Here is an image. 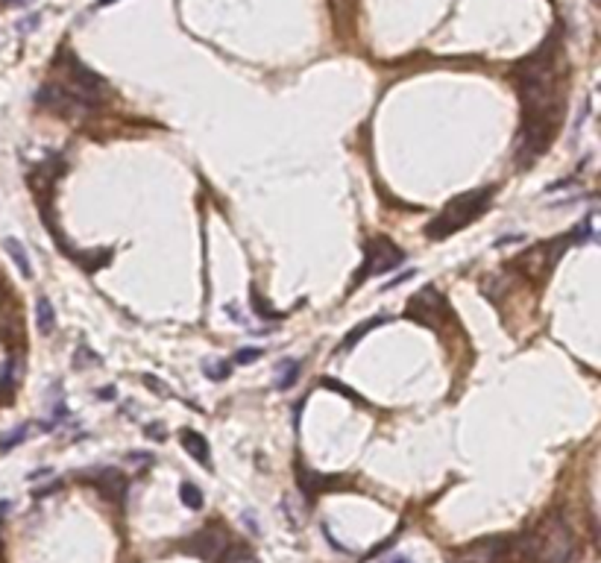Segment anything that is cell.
<instances>
[{"label":"cell","mask_w":601,"mask_h":563,"mask_svg":"<svg viewBox=\"0 0 601 563\" xmlns=\"http://www.w3.org/2000/svg\"><path fill=\"white\" fill-rule=\"evenodd\" d=\"M24 438H26V426H21L18 431H12V434H6V438H0V449H12V446H18Z\"/></svg>","instance_id":"d6986e66"},{"label":"cell","mask_w":601,"mask_h":563,"mask_svg":"<svg viewBox=\"0 0 601 563\" xmlns=\"http://www.w3.org/2000/svg\"><path fill=\"white\" fill-rule=\"evenodd\" d=\"M89 481L91 484H97V490L103 493L106 499H112V502H123V493H126V478L114 470V467H109V470H100V472H94V475H89Z\"/></svg>","instance_id":"9c48e42d"},{"label":"cell","mask_w":601,"mask_h":563,"mask_svg":"<svg viewBox=\"0 0 601 563\" xmlns=\"http://www.w3.org/2000/svg\"><path fill=\"white\" fill-rule=\"evenodd\" d=\"M147 438H159V440H162V438H165V429H162V426H150V429H147Z\"/></svg>","instance_id":"cb8c5ba5"},{"label":"cell","mask_w":601,"mask_h":563,"mask_svg":"<svg viewBox=\"0 0 601 563\" xmlns=\"http://www.w3.org/2000/svg\"><path fill=\"white\" fill-rule=\"evenodd\" d=\"M250 300H252V311H255V314H259V317H264V320H270V317H276V314H273V308H267V302L261 300V293H259V291H255V288L250 291Z\"/></svg>","instance_id":"ac0fdd59"},{"label":"cell","mask_w":601,"mask_h":563,"mask_svg":"<svg viewBox=\"0 0 601 563\" xmlns=\"http://www.w3.org/2000/svg\"><path fill=\"white\" fill-rule=\"evenodd\" d=\"M36 24H38V15H33V18H24V21H21V26H18V30H21V33H30Z\"/></svg>","instance_id":"603a6c76"},{"label":"cell","mask_w":601,"mask_h":563,"mask_svg":"<svg viewBox=\"0 0 601 563\" xmlns=\"http://www.w3.org/2000/svg\"><path fill=\"white\" fill-rule=\"evenodd\" d=\"M74 364H77V367H82V364H100V358H97V355H91V349H89V346H79V349H77Z\"/></svg>","instance_id":"ffe728a7"},{"label":"cell","mask_w":601,"mask_h":563,"mask_svg":"<svg viewBox=\"0 0 601 563\" xmlns=\"http://www.w3.org/2000/svg\"><path fill=\"white\" fill-rule=\"evenodd\" d=\"M182 446L188 449V455L194 458V461H199V463H211V452H208V440L203 438V434H197V431H191V429H185L182 431Z\"/></svg>","instance_id":"30bf717a"},{"label":"cell","mask_w":601,"mask_h":563,"mask_svg":"<svg viewBox=\"0 0 601 563\" xmlns=\"http://www.w3.org/2000/svg\"><path fill=\"white\" fill-rule=\"evenodd\" d=\"M531 540L534 543L528 552L540 563H569L572 555H575V534H572L569 523L561 514L546 516V523L534 531Z\"/></svg>","instance_id":"7a4b0ae2"},{"label":"cell","mask_w":601,"mask_h":563,"mask_svg":"<svg viewBox=\"0 0 601 563\" xmlns=\"http://www.w3.org/2000/svg\"><path fill=\"white\" fill-rule=\"evenodd\" d=\"M109 3H118V0H97V6H109Z\"/></svg>","instance_id":"83f0119b"},{"label":"cell","mask_w":601,"mask_h":563,"mask_svg":"<svg viewBox=\"0 0 601 563\" xmlns=\"http://www.w3.org/2000/svg\"><path fill=\"white\" fill-rule=\"evenodd\" d=\"M510 543L505 537H484L478 543L466 546L464 552H457V560L464 563H499L505 555H508Z\"/></svg>","instance_id":"ba28073f"},{"label":"cell","mask_w":601,"mask_h":563,"mask_svg":"<svg viewBox=\"0 0 601 563\" xmlns=\"http://www.w3.org/2000/svg\"><path fill=\"white\" fill-rule=\"evenodd\" d=\"M6 6H30V3H36V0H3Z\"/></svg>","instance_id":"d4e9b609"},{"label":"cell","mask_w":601,"mask_h":563,"mask_svg":"<svg viewBox=\"0 0 601 563\" xmlns=\"http://www.w3.org/2000/svg\"><path fill=\"white\" fill-rule=\"evenodd\" d=\"M405 317H408V320H413V323H420V326L437 329L443 320H446V317H452V311H449V302H446V297H443V293H440L437 288L425 285V288L417 293V297H411Z\"/></svg>","instance_id":"5b68a950"},{"label":"cell","mask_w":601,"mask_h":563,"mask_svg":"<svg viewBox=\"0 0 601 563\" xmlns=\"http://www.w3.org/2000/svg\"><path fill=\"white\" fill-rule=\"evenodd\" d=\"M493 194H496V188L487 185V188H476V191H469V194L455 196V200L443 208L434 220H428L425 235L432 238V241H443V238L455 235L457 229L469 226L472 220H478L484 215V208L490 206Z\"/></svg>","instance_id":"6da1fadb"},{"label":"cell","mask_w":601,"mask_h":563,"mask_svg":"<svg viewBox=\"0 0 601 563\" xmlns=\"http://www.w3.org/2000/svg\"><path fill=\"white\" fill-rule=\"evenodd\" d=\"M226 543H229L226 531L218 528V525H208V528H203L199 534H194V537L185 543V552H191V555L203 557V560H218L220 552L226 548Z\"/></svg>","instance_id":"52a82bcc"},{"label":"cell","mask_w":601,"mask_h":563,"mask_svg":"<svg viewBox=\"0 0 601 563\" xmlns=\"http://www.w3.org/2000/svg\"><path fill=\"white\" fill-rule=\"evenodd\" d=\"M144 385H147L150 390H159V393H170V390H167V385H162L159 378H150V376H144Z\"/></svg>","instance_id":"7402d4cb"},{"label":"cell","mask_w":601,"mask_h":563,"mask_svg":"<svg viewBox=\"0 0 601 563\" xmlns=\"http://www.w3.org/2000/svg\"><path fill=\"white\" fill-rule=\"evenodd\" d=\"M3 249L9 252V259L15 261L18 273H21L24 279H30V276H33V264H30V256H26V247L18 241V238H3Z\"/></svg>","instance_id":"8fae6325"},{"label":"cell","mask_w":601,"mask_h":563,"mask_svg":"<svg viewBox=\"0 0 601 563\" xmlns=\"http://www.w3.org/2000/svg\"><path fill=\"white\" fill-rule=\"evenodd\" d=\"M100 396H103V399H112V396H114V387H103V390H100Z\"/></svg>","instance_id":"4316f807"},{"label":"cell","mask_w":601,"mask_h":563,"mask_svg":"<svg viewBox=\"0 0 601 563\" xmlns=\"http://www.w3.org/2000/svg\"><path fill=\"white\" fill-rule=\"evenodd\" d=\"M296 484H299V490H303L305 496H317V493L326 487V478L317 475L314 470H308L305 463H296Z\"/></svg>","instance_id":"7c38bea8"},{"label":"cell","mask_w":601,"mask_h":563,"mask_svg":"<svg viewBox=\"0 0 601 563\" xmlns=\"http://www.w3.org/2000/svg\"><path fill=\"white\" fill-rule=\"evenodd\" d=\"M384 563H411V560H408V557H402V555H396V557H388Z\"/></svg>","instance_id":"484cf974"},{"label":"cell","mask_w":601,"mask_h":563,"mask_svg":"<svg viewBox=\"0 0 601 563\" xmlns=\"http://www.w3.org/2000/svg\"><path fill=\"white\" fill-rule=\"evenodd\" d=\"M36 326L41 334H53V329H56V311H53V302L47 297L36 300Z\"/></svg>","instance_id":"4fadbf2b"},{"label":"cell","mask_w":601,"mask_h":563,"mask_svg":"<svg viewBox=\"0 0 601 563\" xmlns=\"http://www.w3.org/2000/svg\"><path fill=\"white\" fill-rule=\"evenodd\" d=\"M593 3H598V0H593Z\"/></svg>","instance_id":"f1b7e54d"},{"label":"cell","mask_w":601,"mask_h":563,"mask_svg":"<svg viewBox=\"0 0 601 563\" xmlns=\"http://www.w3.org/2000/svg\"><path fill=\"white\" fill-rule=\"evenodd\" d=\"M203 370L208 378H214V382H223V378H229V364L226 361H206Z\"/></svg>","instance_id":"e0dca14e"},{"label":"cell","mask_w":601,"mask_h":563,"mask_svg":"<svg viewBox=\"0 0 601 563\" xmlns=\"http://www.w3.org/2000/svg\"><path fill=\"white\" fill-rule=\"evenodd\" d=\"M379 323H381V317H373V320H364V323H358V326H355V329H352V332L347 334V341H343V344H340V352H347V349H352V346H355L358 341H361V337H364L367 332H373V329L379 326Z\"/></svg>","instance_id":"5bb4252c"},{"label":"cell","mask_w":601,"mask_h":563,"mask_svg":"<svg viewBox=\"0 0 601 563\" xmlns=\"http://www.w3.org/2000/svg\"><path fill=\"white\" fill-rule=\"evenodd\" d=\"M36 103L41 109H50V111H56V115H68V118H79V115H89V111H94L89 103L77 100V97L70 94L65 86H59V82L41 86L36 91Z\"/></svg>","instance_id":"8992f818"},{"label":"cell","mask_w":601,"mask_h":563,"mask_svg":"<svg viewBox=\"0 0 601 563\" xmlns=\"http://www.w3.org/2000/svg\"><path fill=\"white\" fill-rule=\"evenodd\" d=\"M179 499H182L185 508H191V511H199V508H203V493H199L191 481H185V484L179 487Z\"/></svg>","instance_id":"9a60e30c"},{"label":"cell","mask_w":601,"mask_h":563,"mask_svg":"<svg viewBox=\"0 0 601 563\" xmlns=\"http://www.w3.org/2000/svg\"><path fill=\"white\" fill-rule=\"evenodd\" d=\"M282 367H284V376L276 382V387L279 390H288V387H294V382L299 378V370H303V367H299L296 361H288V364H282Z\"/></svg>","instance_id":"2e32d148"},{"label":"cell","mask_w":601,"mask_h":563,"mask_svg":"<svg viewBox=\"0 0 601 563\" xmlns=\"http://www.w3.org/2000/svg\"><path fill=\"white\" fill-rule=\"evenodd\" d=\"M557 130V121H546V118H525L522 130L517 138V162L522 167H528L531 162H537L542 153L549 150L551 135Z\"/></svg>","instance_id":"3957f363"},{"label":"cell","mask_w":601,"mask_h":563,"mask_svg":"<svg viewBox=\"0 0 601 563\" xmlns=\"http://www.w3.org/2000/svg\"><path fill=\"white\" fill-rule=\"evenodd\" d=\"M364 267L355 273V285H361L364 276H381L388 270H396V267L405 264V252L399 249L393 241H388V238H370L367 241V249H364Z\"/></svg>","instance_id":"277c9868"},{"label":"cell","mask_w":601,"mask_h":563,"mask_svg":"<svg viewBox=\"0 0 601 563\" xmlns=\"http://www.w3.org/2000/svg\"><path fill=\"white\" fill-rule=\"evenodd\" d=\"M259 358H261V349H255V346L252 349H241L238 355H235L238 364H252V361H259Z\"/></svg>","instance_id":"44dd1931"}]
</instances>
